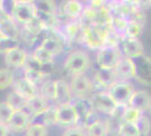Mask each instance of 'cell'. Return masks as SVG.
<instances>
[{
    "label": "cell",
    "instance_id": "4fadbf2b",
    "mask_svg": "<svg viewBox=\"0 0 151 136\" xmlns=\"http://www.w3.org/2000/svg\"><path fill=\"white\" fill-rule=\"evenodd\" d=\"M119 75L113 68H98L95 73V81L104 89H111L119 81Z\"/></svg>",
    "mask_w": 151,
    "mask_h": 136
},
{
    "label": "cell",
    "instance_id": "d4e9b609",
    "mask_svg": "<svg viewBox=\"0 0 151 136\" xmlns=\"http://www.w3.org/2000/svg\"><path fill=\"white\" fill-rule=\"evenodd\" d=\"M87 132V136H107L109 130H111V126H109V121L107 120H103L98 121L97 124L93 125L91 127H89Z\"/></svg>",
    "mask_w": 151,
    "mask_h": 136
},
{
    "label": "cell",
    "instance_id": "277c9868",
    "mask_svg": "<svg viewBox=\"0 0 151 136\" xmlns=\"http://www.w3.org/2000/svg\"><path fill=\"white\" fill-rule=\"evenodd\" d=\"M73 97L77 99H90L94 94V84L91 79L85 75L73 76L70 82Z\"/></svg>",
    "mask_w": 151,
    "mask_h": 136
},
{
    "label": "cell",
    "instance_id": "ac0fdd59",
    "mask_svg": "<svg viewBox=\"0 0 151 136\" xmlns=\"http://www.w3.org/2000/svg\"><path fill=\"white\" fill-rule=\"evenodd\" d=\"M72 104H73L76 111H77L79 121L82 124L85 123V120L88 118L89 115L95 111L91 97L90 99H77Z\"/></svg>",
    "mask_w": 151,
    "mask_h": 136
},
{
    "label": "cell",
    "instance_id": "5bb4252c",
    "mask_svg": "<svg viewBox=\"0 0 151 136\" xmlns=\"http://www.w3.org/2000/svg\"><path fill=\"white\" fill-rule=\"evenodd\" d=\"M122 51L127 58H139L145 56V48L139 39L124 38L122 41Z\"/></svg>",
    "mask_w": 151,
    "mask_h": 136
},
{
    "label": "cell",
    "instance_id": "f6af8a7d",
    "mask_svg": "<svg viewBox=\"0 0 151 136\" xmlns=\"http://www.w3.org/2000/svg\"><path fill=\"white\" fill-rule=\"evenodd\" d=\"M42 74L44 75L45 77L46 76H50L51 74L54 71V63H49V64H43L42 65Z\"/></svg>",
    "mask_w": 151,
    "mask_h": 136
},
{
    "label": "cell",
    "instance_id": "d590c367",
    "mask_svg": "<svg viewBox=\"0 0 151 136\" xmlns=\"http://www.w3.org/2000/svg\"><path fill=\"white\" fill-rule=\"evenodd\" d=\"M135 125L138 126L139 130H140V133H141V135L142 136H148L149 134H150L151 121H150V119L145 116V115H142L141 118L135 123Z\"/></svg>",
    "mask_w": 151,
    "mask_h": 136
},
{
    "label": "cell",
    "instance_id": "bcb514c9",
    "mask_svg": "<svg viewBox=\"0 0 151 136\" xmlns=\"http://www.w3.org/2000/svg\"><path fill=\"white\" fill-rule=\"evenodd\" d=\"M0 132H1V135L0 136H9V128L7 127L6 125H2L1 124V126H0Z\"/></svg>",
    "mask_w": 151,
    "mask_h": 136
},
{
    "label": "cell",
    "instance_id": "ab89813d",
    "mask_svg": "<svg viewBox=\"0 0 151 136\" xmlns=\"http://www.w3.org/2000/svg\"><path fill=\"white\" fill-rule=\"evenodd\" d=\"M25 136H47V127L42 125H31L25 132Z\"/></svg>",
    "mask_w": 151,
    "mask_h": 136
},
{
    "label": "cell",
    "instance_id": "d6a6232c",
    "mask_svg": "<svg viewBox=\"0 0 151 136\" xmlns=\"http://www.w3.org/2000/svg\"><path fill=\"white\" fill-rule=\"evenodd\" d=\"M24 30H25L26 32L29 33V34H32V35L37 36L38 34H41L42 31H44L45 28L37 17H35L34 20H32L28 23H26L25 25H24Z\"/></svg>",
    "mask_w": 151,
    "mask_h": 136
},
{
    "label": "cell",
    "instance_id": "ffe728a7",
    "mask_svg": "<svg viewBox=\"0 0 151 136\" xmlns=\"http://www.w3.org/2000/svg\"><path fill=\"white\" fill-rule=\"evenodd\" d=\"M49 108H50V105L47 103V100L44 99L40 93H37L35 97L28 99L26 111L31 116H33V115H37V113H41V112H44Z\"/></svg>",
    "mask_w": 151,
    "mask_h": 136
},
{
    "label": "cell",
    "instance_id": "5b68a950",
    "mask_svg": "<svg viewBox=\"0 0 151 136\" xmlns=\"http://www.w3.org/2000/svg\"><path fill=\"white\" fill-rule=\"evenodd\" d=\"M37 9L33 1H16V6L13 14V18L18 23L25 25L29 20L36 17Z\"/></svg>",
    "mask_w": 151,
    "mask_h": 136
},
{
    "label": "cell",
    "instance_id": "7402d4cb",
    "mask_svg": "<svg viewBox=\"0 0 151 136\" xmlns=\"http://www.w3.org/2000/svg\"><path fill=\"white\" fill-rule=\"evenodd\" d=\"M41 47L44 48L45 50L50 52L51 55L53 56H58L60 55L63 50V43L62 41L57 38V36H46L42 40V43H41Z\"/></svg>",
    "mask_w": 151,
    "mask_h": 136
},
{
    "label": "cell",
    "instance_id": "f35d334b",
    "mask_svg": "<svg viewBox=\"0 0 151 136\" xmlns=\"http://www.w3.org/2000/svg\"><path fill=\"white\" fill-rule=\"evenodd\" d=\"M36 9L40 12H44V13L49 14H55V5L54 1H50V0H41V1H36L35 2Z\"/></svg>",
    "mask_w": 151,
    "mask_h": 136
},
{
    "label": "cell",
    "instance_id": "8992f818",
    "mask_svg": "<svg viewBox=\"0 0 151 136\" xmlns=\"http://www.w3.org/2000/svg\"><path fill=\"white\" fill-rule=\"evenodd\" d=\"M108 92L117 104H129L135 90L132 83L119 81L109 89Z\"/></svg>",
    "mask_w": 151,
    "mask_h": 136
},
{
    "label": "cell",
    "instance_id": "603a6c76",
    "mask_svg": "<svg viewBox=\"0 0 151 136\" xmlns=\"http://www.w3.org/2000/svg\"><path fill=\"white\" fill-rule=\"evenodd\" d=\"M6 102L12 108H13L15 111H26V108H27V102L28 100L24 97L23 95L18 94L17 92H10L6 97Z\"/></svg>",
    "mask_w": 151,
    "mask_h": 136
},
{
    "label": "cell",
    "instance_id": "e0dca14e",
    "mask_svg": "<svg viewBox=\"0 0 151 136\" xmlns=\"http://www.w3.org/2000/svg\"><path fill=\"white\" fill-rule=\"evenodd\" d=\"M72 91L70 84L64 79H57V101L58 105L61 104H69L72 101Z\"/></svg>",
    "mask_w": 151,
    "mask_h": 136
},
{
    "label": "cell",
    "instance_id": "b9f144b4",
    "mask_svg": "<svg viewBox=\"0 0 151 136\" xmlns=\"http://www.w3.org/2000/svg\"><path fill=\"white\" fill-rule=\"evenodd\" d=\"M129 107V104H117L115 107L114 111L111 115V118H113L115 120H122L123 121V117L125 115V111Z\"/></svg>",
    "mask_w": 151,
    "mask_h": 136
},
{
    "label": "cell",
    "instance_id": "4dcf8cb0",
    "mask_svg": "<svg viewBox=\"0 0 151 136\" xmlns=\"http://www.w3.org/2000/svg\"><path fill=\"white\" fill-rule=\"evenodd\" d=\"M14 73L10 68H1L0 71V89L6 90L10 85H14Z\"/></svg>",
    "mask_w": 151,
    "mask_h": 136
},
{
    "label": "cell",
    "instance_id": "c3c4849f",
    "mask_svg": "<svg viewBox=\"0 0 151 136\" xmlns=\"http://www.w3.org/2000/svg\"><path fill=\"white\" fill-rule=\"evenodd\" d=\"M150 4H151V1H150Z\"/></svg>",
    "mask_w": 151,
    "mask_h": 136
},
{
    "label": "cell",
    "instance_id": "4316f807",
    "mask_svg": "<svg viewBox=\"0 0 151 136\" xmlns=\"http://www.w3.org/2000/svg\"><path fill=\"white\" fill-rule=\"evenodd\" d=\"M36 17L43 24L45 30H52V28H54L57 26L58 18L55 14H49V13H44V12L37 10Z\"/></svg>",
    "mask_w": 151,
    "mask_h": 136
},
{
    "label": "cell",
    "instance_id": "ee69618b",
    "mask_svg": "<svg viewBox=\"0 0 151 136\" xmlns=\"http://www.w3.org/2000/svg\"><path fill=\"white\" fill-rule=\"evenodd\" d=\"M62 136H87V133H85L81 127H70L63 132Z\"/></svg>",
    "mask_w": 151,
    "mask_h": 136
},
{
    "label": "cell",
    "instance_id": "30bf717a",
    "mask_svg": "<svg viewBox=\"0 0 151 136\" xmlns=\"http://www.w3.org/2000/svg\"><path fill=\"white\" fill-rule=\"evenodd\" d=\"M1 41H17L20 36V31L15 23V20L10 16L1 14Z\"/></svg>",
    "mask_w": 151,
    "mask_h": 136
},
{
    "label": "cell",
    "instance_id": "7bdbcfd3",
    "mask_svg": "<svg viewBox=\"0 0 151 136\" xmlns=\"http://www.w3.org/2000/svg\"><path fill=\"white\" fill-rule=\"evenodd\" d=\"M101 118L99 117V115H98V112L95 110L94 112H91L90 115L88 116V118L85 120V123L82 124L83 125V127L86 128V129H88L89 127H91L93 125H95V124H97L98 121H101Z\"/></svg>",
    "mask_w": 151,
    "mask_h": 136
},
{
    "label": "cell",
    "instance_id": "cb8c5ba5",
    "mask_svg": "<svg viewBox=\"0 0 151 136\" xmlns=\"http://www.w3.org/2000/svg\"><path fill=\"white\" fill-rule=\"evenodd\" d=\"M40 94L47 101H50V100L55 101V99H57V81H52V79L45 81L44 83L41 85Z\"/></svg>",
    "mask_w": 151,
    "mask_h": 136
},
{
    "label": "cell",
    "instance_id": "74e56055",
    "mask_svg": "<svg viewBox=\"0 0 151 136\" xmlns=\"http://www.w3.org/2000/svg\"><path fill=\"white\" fill-rule=\"evenodd\" d=\"M44 123L45 126H53L58 124V118H57V107H52L50 105V108L47 110L44 111Z\"/></svg>",
    "mask_w": 151,
    "mask_h": 136
},
{
    "label": "cell",
    "instance_id": "ba28073f",
    "mask_svg": "<svg viewBox=\"0 0 151 136\" xmlns=\"http://www.w3.org/2000/svg\"><path fill=\"white\" fill-rule=\"evenodd\" d=\"M2 52L5 56V63L8 67H14V68L25 67L28 58V55L25 52V50L16 45V47L5 48Z\"/></svg>",
    "mask_w": 151,
    "mask_h": 136
},
{
    "label": "cell",
    "instance_id": "2e32d148",
    "mask_svg": "<svg viewBox=\"0 0 151 136\" xmlns=\"http://www.w3.org/2000/svg\"><path fill=\"white\" fill-rule=\"evenodd\" d=\"M151 104L150 94L143 90H138L133 93L132 97L129 102V107H132L134 109H138L141 112L147 111Z\"/></svg>",
    "mask_w": 151,
    "mask_h": 136
},
{
    "label": "cell",
    "instance_id": "f546056e",
    "mask_svg": "<svg viewBox=\"0 0 151 136\" xmlns=\"http://www.w3.org/2000/svg\"><path fill=\"white\" fill-rule=\"evenodd\" d=\"M83 24H81L80 22H70L68 23L65 27H64V32L67 38L70 40L76 39L78 34H82V30H83Z\"/></svg>",
    "mask_w": 151,
    "mask_h": 136
},
{
    "label": "cell",
    "instance_id": "52a82bcc",
    "mask_svg": "<svg viewBox=\"0 0 151 136\" xmlns=\"http://www.w3.org/2000/svg\"><path fill=\"white\" fill-rule=\"evenodd\" d=\"M91 101L94 103V108L97 112H101L111 117L112 112L114 111L117 103L115 102L109 92H103L99 91L97 93H94L91 97Z\"/></svg>",
    "mask_w": 151,
    "mask_h": 136
},
{
    "label": "cell",
    "instance_id": "836d02e7",
    "mask_svg": "<svg viewBox=\"0 0 151 136\" xmlns=\"http://www.w3.org/2000/svg\"><path fill=\"white\" fill-rule=\"evenodd\" d=\"M15 113V110L13 108L7 103L6 101L1 102V105H0V121L2 125H8V123L10 121L12 117L14 116Z\"/></svg>",
    "mask_w": 151,
    "mask_h": 136
},
{
    "label": "cell",
    "instance_id": "3957f363",
    "mask_svg": "<svg viewBox=\"0 0 151 136\" xmlns=\"http://www.w3.org/2000/svg\"><path fill=\"white\" fill-rule=\"evenodd\" d=\"M122 57V52L120 51V48H101L98 50L96 56V63L98 67L101 68H113L115 69L116 66L119 65Z\"/></svg>",
    "mask_w": 151,
    "mask_h": 136
},
{
    "label": "cell",
    "instance_id": "d6986e66",
    "mask_svg": "<svg viewBox=\"0 0 151 136\" xmlns=\"http://www.w3.org/2000/svg\"><path fill=\"white\" fill-rule=\"evenodd\" d=\"M13 87L15 92H17L18 94L26 97L27 100L33 97H35L38 93L36 86L33 85L32 83H29V82H28L27 79H25L24 77L18 78L17 81H15Z\"/></svg>",
    "mask_w": 151,
    "mask_h": 136
},
{
    "label": "cell",
    "instance_id": "9c48e42d",
    "mask_svg": "<svg viewBox=\"0 0 151 136\" xmlns=\"http://www.w3.org/2000/svg\"><path fill=\"white\" fill-rule=\"evenodd\" d=\"M57 118L58 124L61 126H68V127H75L79 123V118L77 115L75 107L72 103L61 104L57 107Z\"/></svg>",
    "mask_w": 151,
    "mask_h": 136
},
{
    "label": "cell",
    "instance_id": "7dc6e473",
    "mask_svg": "<svg viewBox=\"0 0 151 136\" xmlns=\"http://www.w3.org/2000/svg\"><path fill=\"white\" fill-rule=\"evenodd\" d=\"M148 111H149V113L151 115V104H150V107H149V109H148Z\"/></svg>",
    "mask_w": 151,
    "mask_h": 136
},
{
    "label": "cell",
    "instance_id": "484cf974",
    "mask_svg": "<svg viewBox=\"0 0 151 136\" xmlns=\"http://www.w3.org/2000/svg\"><path fill=\"white\" fill-rule=\"evenodd\" d=\"M130 24V20L124 18V17H120V16H113L112 18V22L109 24V28L111 31L115 32L119 35H122L124 36L125 34V31L127 28V26Z\"/></svg>",
    "mask_w": 151,
    "mask_h": 136
},
{
    "label": "cell",
    "instance_id": "8fae6325",
    "mask_svg": "<svg viewBox=\"0 0 151 136\" xmlns=\"http://www.w3.org/2000/svg\"><path fill=\"white\" fill-rule=\"evenodd\" d=\"M137 66L135 79L145 85H151V59L147 56H142L134 59Z\"/></svg>",
    "mask_w": 151,
    "mask_h": 136
},
{
    "label": "cell",
    "instance_id": "8d00e7d4",
    "mask_svg": "<svg viewBox=\"0 0 151 136\" xmlns=\"http://www.w3.org/2000/svg\"><path fill=\"white\" fill-rule=\"evenodd\" d=\"M143 113L138 109H134L132 107H127V109L125 111V115L123 117V121L125 123H137L139 119L141 118Z\"/></svg>",
    "mask_w": 151,
    "mask_h": 136
},
{
    "label": "cell",
    "instance_id": "f1b7e54d",
    "mask_svg": "<svg viewBox=\"0 0 151 136\" xmlns=\"http://www.w3.org/2000/svg\"><path fill=\"white\" fill-rule=\"evenodd\" d=\"M32 56L37 60L38 63L43 64H49V63H54V56L51 55L47 50H45L44 48H42L41 45H38L37 48L34 50V52L32 53Z\"/></svg>",
    "mask_w": 151,
    "mask_h": 136
},
{
    "label": "cell",
    "instance_id": "44dd1931",
    "mask_svg": "<svg viewBox=\"0 0 151 136\" xmlns=\"http://www.w3.org/2000/svg\"><path fill=\"white\" fill-rule=\"evenodd\" d=\"M83 9L85 8L81 5V2H79L77 0H69V1H65L62 5V14L72 20L80 17L83 13Z\"/></svg>",
    "mask_w": 151,
    "mask_h": 136
},
{
    "label": "cell",
    "instance_id": "6da1fadb",
    "mask_svg": "<svg viewBox=\"0 0 151 136\" xmlns=\"http://www.w3.org/2000/svg\"><path fill=\"white\" fill-rule=\"evenodd\" d=\"M109 31L111 28L108 26L85 25L82 30L81 40L89 48L101 50V48H104L105 40Z\"/></svg>",
    "mask_w": 151,
    "mask_h": 136
},
{
    "label": "cell",
    "instance_id": "7a4b0ae2",
    "mask_svg": "<svg viewBox=\"0 0 151 136\" xmlns=\"http://www.w3.org/2000/svg\"><path fill=\"white\" fill-rule=\"evenodd\" d=\"M90 67V57L85 51H73L67 57L64 68L73 76H80Z\"/></svg>",
    "mask_w": 151,
    "mask_h": 136
},
{
    "label": "cell",
    "instance_id": "1f68e13d",
    "mask_svg": "<svg viewBox=\"0 0 151 136\" xmlns=\"http://www.w3.org/2000/svg\"><path fill=\"white\" fill-rule=\"evenodd\" d=\"M24 78L27 79L29 83H32L33 85L36 86V85L40 84V83L44 79L45 76L40 71L29 69V68H24Z\"/></svg>",
    "mask_w": 151,
    "mask_h": 136
},
{
    "label": "cell",
    "instance_id": "e575fe53",
    "mask_svg": "<svg viewBox=\"0 0 151 136\" xmlns=\"http://www.w3.org/2000/svg\"><path fill=\"white\" fill-rule=\"evenodd\" d=\"M142 30H143V25L139 24L137 22H130L124 36L129 39H139V36L142 34Z\"/></svg>",
    "mask_w": 151,
    "mask_h": 136
},
{
    "label": "cell",
    "instance_id": "7c38bea8",
    "mask_svg": "<svg viewBox=\"0 0 151 136\" xmlns=\"http://www.w3.org/2000/svg\"><path fill=\"white\" fill-rule=\"evenodd\" d=\"M31 126V115L27 111H15L7 127L13 133H23Z\"/></svg>",
    "mask_w": 151,
    "mask_h": 136
},
{
    "label": "cell",
    "instance_id": "60d3db41",
    "mask_svg": "<svg viewBox=\"0 0 151 136\" xmlns=\"http://www.w3.org/2000/svg\"><path fill=\"white\" fill-rule=\"evenodd\" d=\"M16 6V0H4L1 1V14L13 17Z\"/></svg>",
    "mask_w": 151,
    "mask_h": 136
},
{
    "label": "cell",
    "instance_id": "9a60e30c",
    "mask_svg": "<svg viewBox=\"0 0 151 136\" xmlns=\"http://www.w3.org/2000/svg\"><path fill=\"white\" fill-rule=\"evenodd\" d=\"M115 71L119 75V78L123 79H130V78H135L137 76V66L134 63V59L123 57L116 66Z\"/></svg>",
    "mask_w": 151,
    "mask_h": 136
},
{
    "label": "cell",
    "instance_id": "83f0119b",
    "mask_svg": "<svg viewBox=\"0 0 151 136\" xmlns=\"http://www.w3.org/2000/svg\"><path fill=\"white\" fill-rule=\"evenodd\" d=\"M119 136H142L138 126L134 123H125L122 121L117 129Z\"/></svg>",
    "mask_w": 151,
    "mask_h": 136
}]
</instances>
